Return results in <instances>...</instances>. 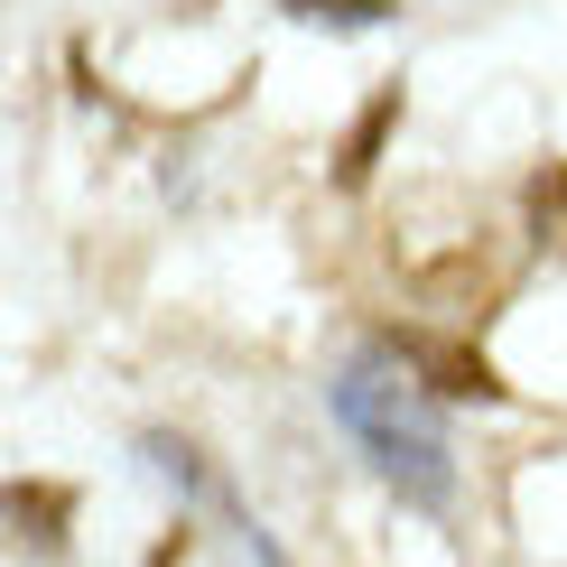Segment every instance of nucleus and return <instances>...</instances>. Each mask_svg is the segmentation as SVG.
<instances>
[{
  "label": "nucleus",
  "instance_id": "7ed1b4c3",
  "mask_svg": "<svg viewBox=\"0 0 567 567\" xmlns=\"http://www.w3.org/2000/svg\"><path fill=\"white\" fill-rule=\"evenodd\" d=\"M391 353H400L410 372H429V391H446V400H493V391H503L475 344H446V336H391Z\"/></svg>",
  "mask_w": 567,
  "mask_h": 567
},
{
  "label": "nucleus",
  "instance_id": "20e7f679",
  "mask_svg": "<svg viewBox=\"0 0 567 567\" xmlns=\"http://www.w3.org/2000/svg\"><path fill=\"white\" fill-rule=\"evenodd\" d=\"M530 233H539L549 261H567V158H558L549 177H530Z\"/></svg>",
  "mask_w": 567,
  "mask_h": 567
},
{
  "label": "nucleus",
  "instance_id": "39448f33",
  "mask_svg": "<svg viewBox=\"0 0 567 567\" xmlns=\"http://www.w3.org/2000/svg\"><path fill=\"white\" fill-rule=\"evenodd\" d=\"M391 112H400L391 93H382V103L363 112V131H353V150H344V186H363V177H372V150H382V131H391Z\"/></svg>",
  "mask_w": 567,
  "mask_h": 567
},
{
  "label": "nucleus",
  "instance_id": "f03ea898",
  "mask_svg": "<svg viewBox=\"0 0 567 567\" xmlns=\"http://www.w3.org/2000/svg\"><path fill=\"white\" fill-rule=\"evenodd\" d=\"M391 353V344H382ZM400 363V353H391ZM336 419L353 437H363V456L382 465V484H400L410 503H446V437H437V419L419 410V382H410V363L382 372V363H353L344 382H336Z\"/></svg>",
  "mask_w": 567,
  "mask_h": 567
},
{
  "label": "nucleus",
  "instance_id": "423d86ee",
  "mask_svg": "<svg viewBox=\"0 0 567 567\" xmlns=\"http://www.w3.org/2000/svg\"><path fill=\"white\" fill-rule=\"evenodd\" d=\"M289 10H298V19H336V29H372L391 0H289Z\"/></svg>",
  "mask_w": 567,
  "mask_h": 567
},
{
  "label": "nucleus",
  "instance_id": "f257e3e1",
  "mask_svg": "<svg viewBox=\"0 0 567 567\" xmlns=\"http://www.w3.org/2000/svg\"><path fill=\"white\" fill-rule=\"evenodd\" d=\"M391 270L410 279L419 298L437 307H465V298H493V224L475 196H456V186H410V196L391 205Z\"/></svg>",
  "mask_w": 567,
  "mask_h": 567
}]
</instances>
